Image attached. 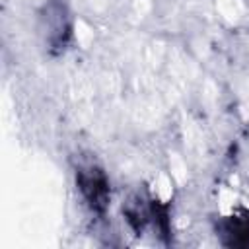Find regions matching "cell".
I'll use <instances>...</instances> for the list:
<instances>
[{"mask_svg": "<svg viewBox=\"0 0 249 249\" xmlns=\"http://www.w3.org/2000/svg\"><path fill=\"white\" fill-rule=\"evenodd\" d=\"M76 185L86 204L95 214H105L109 200H111V187H109V179L105 171L93 163L80 165L76 169Z\"/></svg>", "mask_w": 249, "mask_h": 249, "instance_id": "obj_1", "label": "cell"}, {"mask_svg": "<svg viewBox=\"0 0 249 249\" xmlns=\"http://www.w3.org/2000/svg\"><path fill=\"white\" fill-rule=\"evenodd\" d=\"M123 214H124V220L134 233H142L144 228L148 226V222L152 220L150 218V204H146L140 196H130L123 206Z\"/></svg>", "mask_w": 249, "mask_h": 249, "instance_id": "obj_4", "label": "cell"}, {"mask_svg": "<svg viewBox=\"0 0 249 249\" xmlns=\"http://www.w3.org/2000/svg\"><path fill=\"white\" fill-rule=\"evenodd\" d=\"M41 19L49 49L53 53H62L72 37V23L66 6L58 0H51L43 10Z\"/></svg>", "mask_w": 249, "mask_h": 249, "instance_id": "obj_2", "label": "cell"}, {"mask_svg": "<svg viewBox=\"0 0 249 249\" xmlns=\"http://www.w3.org/2000/svg\"><path fill=\"white\" fill-rule=\"evenodd\" d=\"M222 243L228 247H249V212H235L220 224Z\"/></svg>", "mask_w": 249, "mask_h": 249, "instance_id": "obj_3", "label": "cell"}]
</instances>
